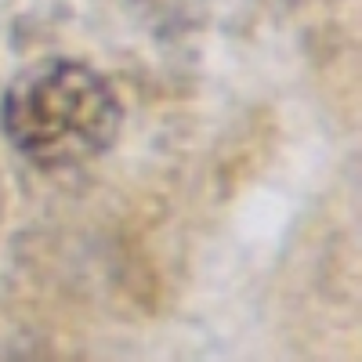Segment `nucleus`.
I'll list each match as a JSON object with an SVG mask.
<instances>
[{"label":"nucleus","instance_id":"f257e3e1","mask_svg":"<svg viewBox=\"0 0 362 362\" xmlns=\"http://www.w3.org/2000/svg\"><path fill=\"white\" fill-rule=\"evenodd\" d=\"M0 124L25 160L62 170L98 160L116 141L124 109L98 69L73 58H51L8 87Z\"/></svg>","mask_w":362,"mask_h":362}]
</instances>
